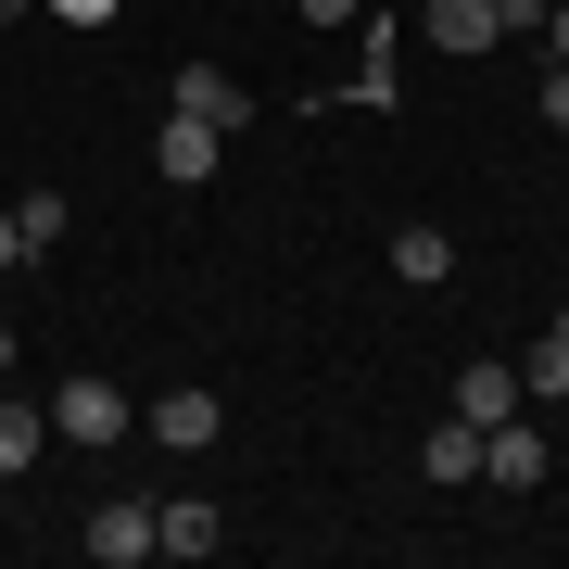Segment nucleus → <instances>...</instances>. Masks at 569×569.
Here are the masks:
<instances>
[{
  "label": "nucleus",
  "instance_id": "6",
  "mask_svg": "<svg viewBox=\"0 0 569 569\" xmlns=\"http://www.w3.org/2000/svg\"><path fill=\"white\" fill-rule=\"evenodd\" d=\"M545 468H557V456H545V430H519V418H493V430H481V481L531 493V481H545Z\"/></svg>",
  "mask_w": 569,
  "mask_h": 569
},
{
  "label": "nucleus",
  "instance_id": "13",
  "mask_svg": "<svg viewBox=\"0 0 569 569\" xmlns=\"http://www.w3.org/2000/svg\"><path fill=\"white\" fill-rule=\"evenodd\" d=\"M519 392H531V406H569V317H557L545 342L519 355Z\"/></svg>",
  "mask_w": 569,
  "mask_h": 569
},
{
  "label": "nucleus",
  "instance_id": "9",
  "mask_svg": "<svg viewBox=\"0 0 569 569\" xmlns=\"http://www.w3.org/2000/svg\"><path fill=\"white\" fill-rule=\"evenodd\" d=\"M228 545V519L203 507V493H178V507H152V557H216Z\"/></svg>",
  "mask_w": 569,
  "mask_h": 569
},
{
  "label": "nucleus",
  "instance_id": "19",
  "mask_svg": "<svg viewBox=\"0 0 569 569\" xmlns=\"http://www.w3.org/2000/svg\"><path fill=\"white\" fill-rule=\"evenodd\" d=\"M13 266H26V228H13V216H0V279H13Z\"/></svg>",
  "mask_w": 569,
  "mask_h": 569
},
{
  "label": "nucleus",
  "instance_id": "4",
  "mask_svg": "<svg viewBox=\"0 0 569 569\" xmlns=\"http://www.w3.org/2000/svg\"><path fill=\"white\" fill-rule=\"evenodd\" d=\"M519 406H531V392H519L507 355H468V367H456V418H468V430H493V418H519Z\"/></svg>",
  "mask_w": 569,
  "mask_h": 569
},
{
  "label": "nucleus",
  "instance_id": "11",
  "mask_svg": "<svg viewBox=\"0 0 569 569\" xmlns=\"http://www.w3.org/2000/svg\"><path fill=\"white\" fill-rule=\"evenodd\" d=\"M39 443H51V406H13V392H0V493L39 468Z\"/></svg>",
  "mask_w": 569,
  "mask_h": 569
},
{
  "label": "nucleus",
  "instance_id": "15",
  "mask_svg": "<svg viewBox=\"0 0 569 569\" xmlns=\"http://www.w3.org/2000/svg\"><path fill=\"white\" fill-rule=\"evenodd\" d=\"M531 102H545V127L569 140V63H545V89H531Z\"/></svg>",
  "mask_w": 569,
  "mask_h": 569
},
{
  "label": "nucleus",
  "instance_id": "18",
  "mask_svg": "<svg viewBox=\"0 0 569 569\" xmlns=\"http://www.w3.org/2000/svg\"><path fill=\"white\" fill-rule=\"evenodd\" d=\"M51 13H63V26H102V13H114V0H51Z\"/></svg>",
  "mask_w": 569,
  "mask_h": 569
},
{
  "label": "nucleus",
  "instance_id": "3",
  "mask_svg": "<svg viewBox=\"0 0 569 569\" xmlns=\"http://www.w3.org/2000/svg\"><path fill=\"white\" fill-rule=\"evenodd\" d=\"M430 51H456V63H481V51H507V13H493V0H430Z\"/></svg>",
  "mask_w": 569,
  "mask_h": 569
},
{
  "label": "nucleus",
  "instance_id": "7",
  "mask_svg": "<svg viewBox=\"0 0 569 569\" xmlns=\"http://www.w3.org/2000/svg\"><path fill=\"white\" fill-rule=\"evenodd\" d=\"M89 557H102V569H140V557H152V507L102 493V507H89Z\"/></svg>",
  "mask_w": 569,
  "mask_h": 569
},
{
  "label": "nucleus",
  "instance_id": "2",
  "mask_svg": "<svg viewBox=\"0 0 569 569\" xmlns=\"http://www.w3.org/2000/svg\"><path fill=\"white\" fill-rule=\"evenodd\" d=\"M216 430H228V406H216L203 380H190V392H164V406H140V443H164V456H203Z\"/></svg>",
  "mask_w": 569,
  "mask_h": 569
},
{
  "label": "nucleus",
  "instance_id": "5",
  "mask_svg": "<svg viewBox=\"0 0 569 569\" xmlns=\"http://www.w3.org/2000/svg\"><path fill=\"white\" fill-rule=\"evenodd\" d=\"M178 114H203V127H253V89L228 77V63L190 51V63H178Z\"/></svg>",
  "mask_w": 569,
  "mask_h": 569
},
{
  "label": "nucleus",
  "instance_id": "16",
  "mask_svg": "<svg viewBox=\"0 0 569 569\" xmlns=\"http://www.w3.org/2000/svg\"><path fill=\"white\" fill-rule=\"evenodd\" d=\"M291 13H305V26H355L367 0H291Z\"/></svg>",
  "mask_w": 569,
  "mask_h": 569
},
{
  "label": "nucleus",
  "instance_id": "21",
  "mask_svg": "<svg viewBox=\"0 0 569 569\" xmlns=\"http://www.w3.org/2000/svg\"><path fill=\"white\" fill-rule=\"evenodd\" d=\"M13 13H26V0H0V26H13Z\"/></svg>",
  "mask_w": 569,
  "mask_h": 569
},
{
  "label": "nucleus",
  "instance_id": "10",
  "mask_svg": "<svg viewBox=\"0 0 569 569\" xmlns=\"http://www.w3.org/2000/svg\"><path fill=\"white\" fill-rule=\"evenodd\" d=\"M392 279H406V291H443L456 279V228H392Z\"/></svg>",
  "mask_w": 569,
  "mask_h": 569
},
{
  "label": "nucleus",
  "instance_id": "14",
  "mask_svg": "<svg viewBox=\"0 0 569 569\" xmlns=\"http://www.w3.org/2000/svg\"><path fill=\"white\" fill-rule=\"evenodd\" d=\"M13 228H26V253H51L77 216H63V190H26V203H13Z\"/></svg>",
  "mask_w": 569,
  "mask_h": 569
},
{
  "label": "nucleus",
  "instance_id": "1",
  "mask_svg": "<svg viewBox=\"0 0 569 569\" xmlns=\"http://www.w3.org/2000/svg\"><path fill=\"white\" fill-rule=\"evenodd\" d=\"M51 443H89V456H114V443H140V406L102 380V367H77V380L51 392Z\"/></svg>",
  "mask_w": 569,
  "mask_h": 569
},
{
  "label": "nucleus",
  "instance_id": "8",
  "mask_svg": "<svg viewBox=\"0 0 569 569\" xmlns=\"http://www.w3.org/2000/svg\"><path fill=\"white\" fill-rule=\"evenodd\" d=\"M216 152H228V127H203V114H178V127L152 140V164H164L178 190H203V178H216Z\"/></svg>",
  "mask_w": 569,
  "mask_h": 569
},
{
  "label": "nucleus",
  "instance_id": "17",
  "mask_svg": "<svg viewBox=\"0 0 569 569\" xmlns=\"http://www.w3.org/2000/svg\"><path fill=\"white\" fill-rule=\"evenodd\" d=\"M545 63H569V0H545Z\"/></svg>",
  "mask_w": 569,
  "mask_h": 569
},
{
  "label": "nucleus",
  "instance_id": "12",
  "mask_svg": "<svg viewBox=\"0 0 569 569\" xmlns=\"http://www.w3.org/2000/svg\"><path fill=\"white\" fill-rule=\"evenodd\" d=\"M418 481H481V430H468V418L418 430Z\"/></svg>",
  "mask_w": 569,
  "mask_h": 569
},
{
  "label": "nucleus",
  "instance_id": "20",
  "mask_svg": "<svg viewBox=\"0 0 569 569\" xmlns=\"http://www.w3.org/2000/svg\"><path fill=\"white\" fill-rule=\"evenodd\" d=\"M0 380H13V329H0Z\"/></svg>",
  "mask_w": 569,
  "mask_h": 569
}]
</instances>
